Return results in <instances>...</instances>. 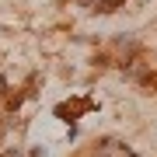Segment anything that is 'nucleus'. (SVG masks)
Instances as JSON below:
<instances>
[{
  "instance_id": "7ed1b4c3",
  "label": "nucleus",
  "mask_w": 157,
  "mask_h": 157,
  "mask_svg": "<svg viewBox=\"0 0 157 157\" xmlns=\"http://www.w3.org/2000/svg\"><path fill=\"white\" fill-rule=\"evenodd\" d=\"M119 7H122V0H98L94 11L98 14H112V11H119Z\"/></svg>"
},
{
  "instance_id": "20e7f679",
  "label": "nucleus",
  "mask_w": 157,
  "mask_h": 157,
  "mask_svg": "<svg viewBox=\"0 0 157 157\" xmlns=\"http://www.w3.org/2000/svg\"><path fill=\"white\" fill-rule=\"evenodd\" d=\"M32 157H45V150H42V147H35V150H32Z\"/></svg>"
},
{
  "instance_id": "f03ea898",
  "label": "nucleus",
  "mask_w": 157,
  "mask_h": 157,
  "mask_svg": "<svg viewBox=\"0 0 157 157\" xmlns=\"http://www.w3.org/2000/svg\"><path fill=\"white\" fill-rule=\"evenodd\" d=\"M136 80L150 91V94H157V73H150V70H143V73H136Z\"/></svg>"
},
{
  "instance_id": "f257e3e1",
  "label": "nucleus",
  "mask_w": 157,
  "mask_h": 157,
  "mask_svg": "<svg viewBox=\"0 0 157 157\" xmlns=\"http://www.w3.org/2000/svg\"><path fill=\"white\" fill-rule=\"evenodd\" d=\"M94 157H136L122 140H101L94 143Z\"/></svg>"
},
{
  "instance_id": "423d86ee",
  "label": "nucleus",
  "mask_w": 157,
  "mask_h": 157,
  "mask_svg": "<svg viewBox=\"0 0 157 157\" xmlns=\"http://www.w3.org/2000/svg\"><path fill=\"white\" fill-rule=\"evenodd\" d=\"M0 140H4V122H0Z\"/></svg>"
},
{
  "instance_id": "39448f33",
  "label": "nucleus",
  "mask_w": 157,
  "mask_h": 157,
  "mask_svg": "<svg viewBox=\"0 0 157 157\" xmlns=\"http://www.w3.org/2000/svg\"><path fill=\"white\" fill-rule=\"evenodd\" d=\"M4 91H7V77H0V94H4Z\"/></svg>"
}]
</instances>
